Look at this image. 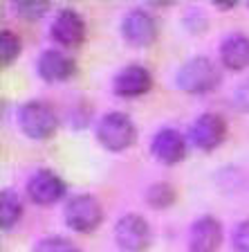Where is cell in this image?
<instances>
[{"label":"cell","mask_w":249,"mask_h":252,"mask_svg":"<svg viewBox=\"0 0 249 252\" xmlns=\"http://www.w3.org/2000/svg\"><path fill=\"white\" fill-rule=\"evenodd\" d=\"M23 216V203L18 198L14 189H2L0 191V227L9 230L18 223V219Z\"/></svg>","instance_id":"15"},{"label":"cell","mask_w":249,"mask_h":252,"mask_svg":"<svg viewBox=\"0 0 249 252\" xmlns=\"http://www.w3.org/2000/svg\"><path fill=\"white\" fill-rule=\"evenodd\" d=\"M52 36L56 38L61 45H79L85 36V23H83L81 14L70 7L61 9L56 14V18L52 21Z\"/></svg>","instance_id":"13"},{"label":"cell","mask_w":249,"mask_h":252,"mask_svg":"<svg viewBox=\"0 0 249 252\" xmlns=\"http://www.w3.org/2000/svg\"><path fill=\"white\" fill-rule=\"evenodd\" d=\"M65 223L72 227L74 232H92L94 227H99L101 219H104V210L94 196L90 194H79L65 203Z\"/></svg>","instance_id":"4"},{"label":"cell","mask_w":249,"mask_h":252,"mask_svg":"<svg viewBox=\"0 0 249 252\" xmlns=\"http://www.w3.org/2000/svg\"><path fill=\"white\" fill-rule=\"evenodd\" d=\"M34 252H77V250H74L72 243H70L68 239H63V236H47L41 243H36Z\"/></svg>","instance_id":"18"},{"label":"cell","mask_w":249,"mask_h":252,"mask_svg":"<svg viewBox=\"0 0 249 252\" xmlns=\"http://www.w3.org/2000/svg\"><path fill=\"white\" fill-rule=\"evenodd\" d=\"M18 54H21V38L11 30H2L0 32V63L9 65L11 61H16Z\"/></svg>","instance_id":"16"},{"label":"cell","mask_w":249,"mask_h":252,"mask_svg":"<svg viewBox=\"0 0 249 252\" xmlns=\"http://www.w3.org/2000/svg\"><path fill=\"white\" fill-rule=\"evenodd\" d=\"M218 84H220V70L207 57L189 59L180 68V72H177V86L184 93H191V94L211 93Z\"/></svg>","instance_id":"1"},{"label":"cell","mask_w":249,"mask_h":252,"mask_svg":"<svg viewBox=\"0 0 249 252\" xmlns=\"http://www.w3.org/2000/svg\"><path fill=\"white\" fill-rule=\"evenodd\" d=\"M36 68H38V74L45 81H65V79H70L77 72V61L68 52L45 50L41 54V59H38Z\"/></svg>","instance_id":"12"},{"label":"cell","mask_w":249,"mask_h":252,"mask_svg":"<svg viewBox=\"0 0 249 252\" xmlns=\"http://www.w3.org/2000/svg\"><path fill=\"white\" fill-rule=\"evenodd\" d=\"M18 124L29 137L45 140V137H52L56 133L58 117L54 113L52 104L41 99H31L27 104H23V108L18 110Z\"/></svg>","instance_id":"3"},{"label":"cell","mask_w":249,"mask_h":252,"mask_svg":"<svg viewBox=\"0 0 249 252\" xmlns=\"http://www.w3.org/2000/svg\"><path fill=\"white\" fill-rule=\"evenodd\" d=\"M234 248L236 252H249V219L243 220L234 232Z\"/></svg>","instance_id":"20"},{"label":"cell","mask_w":249,"mask_h":252,"mask_svg":"<svg viewBox=\"0 0 249 252\" xmlns=\"http://www.w3.org/2000/svg\"><path fill=\"white\" fill-rule=\"evenodd\" d=\"M50 9V5L47 2H18L16 5V11L23 16V18H29V21H36V18H41L45 11Z\"/></svg>","instance_id":"19"},{"label":"cell","mask_w":249,"mask_h":252,"mask_svg":"<svg viewBox=\"0 0 249 252\" xmlns=\"http://www.w3.org/2000/svg\"><path fill=\"white\" fill-rule=\"evenodd\" d=\"M227 135V122L218 113H202L191 126V140L197 149L202 151H213L220 147Z\"/></svg>","instance_id":"7"},{"label":"cell","mask_w":249,"mask_h":252,"mask_svg":"<svg viewBox=\"0 0 249 252\" xmlns=\"http://www.w3.org/2000/svg\"><path fill=\"white\" fill-rule=\"evenodd\" d=\"M173 200H175V189L166 183H157L146 191V203L157 207V210H160V207H168Z\"/></svg>","instance_id":"17"},{"label":"cell","mask_w":249,"mask_h":252,"mask_svg":"<svg viewBox=\"0 0 249 252\" xmlns=\"http://www.w3.org/2000/svg\"><path fill=\"white\" fill-rule=\"evenodd\" d=\"M114 239L126 252H144L151 243V227L144 216L126 214L114 225Z\"/></svg>","instance_id":"5"},{"label":"cell","mask_w":249,"mask_h":252,"mask_svg":"<svg viewBox=\"0 0 249 252\" xmlns=\"http://www.w3.org/2000/svg\"><path fill=\"white\" fill-rule=\"evenodd\" d=\"M77 252H79V250H77Z\"/></svg>","instance_id":"22"},{"label":"cell","mask_w":249,"mask_h":252,"mask_svg":"<svg viewBox=\"0 0 249 252\" xmlns=\"http://www.w3.org/2000/svg\"><path fill=\"white\" fill-rule=\"evenodd\" d=\"M153 153L164 164H177L187 156V140L175 128H160L153 135Z\"/></svg>","instance_id":"11"},{"label":"cell","mask_w":249,"mask_h":252,"mask_svg":"<svg viewBox=\"0 0 249 252\" xmlns=\"http://www.w3.org/2000/svg\"><path fill=\"white\" fill-rule=\"evenodd\" d=\"M97 137L108 151H124L137 140V128L126 113H106L97 124Z\"/></svg>","instance_id":"2"},{"label":"cell","mask_w":249,"mask_h":252,"mask_svg":"<svg viewBox=\"0 0 249 252\" xmlns=\"http://www.w3.org/2000/svg\"><path fill=\"white\" fill-rule=\"evenodd\" d=\"M121 32L133 45H151L157 36V23L151 14L141 7L130 9L121 21Z\"/></svg>","instance_id":"8"},{"label":"cell","mask_w":249,"mask_h":252,"mask_svg":"<svg viewBox=\"0 0 249 252\" xmlns=\"http://www.w3.org/2000/svg\"><path fill=\"white\" fill-rule=\"evenodd\" d=\"M220 59L227 68L243 70L249 65V36L245 34H231L220 45Z\"/></svg>","instance_id":"14"},{"label":"cell","mask_w":249,"mask_h":252,"mask_svg":"<svg viewBox=\"0 0 249 252\" xmlns=\"http://www.w3.org/2000/svg\"><path fill=\"white\" fill-rule=\"evenodd\" d=\"M234 101L236 106H238L240 110H245V113H249V79H245L243 84L236 88L234 93Z\"/></svg>","instance_id":"21"},{"label":"cell","mask_w":249,"mask_h":252,"mask_svg":"<svg viewBox=\"0 0 249 252\" xmlns=\"http://www.w3.org/2000/svg\"><path fill=\"white\" fill-rule=\"evenodd\" d=\"M222 243V225L213 216H200L189 232V250L191 252H216Z\"/></svg>","instance_id":"10"},{"label":"cell","mask_w":249,"mask_h":252,"mask_svg":"<svg viewBox=\"0 0 249 252\" xmlns=\"http://www.w3.org/2000/svg\"><path fill=\"white\" fill-rule=\"evenodd\" d=\"M151 86H153L151 70L139 65V63H130L126 68H121L112 81V88L119 97H139V94L148 93Z\"/></svg>","instance_id":"9"},{"label":"cell","mask_w":249,"mask_h":252,"mask_svg":"<svg viewBox=\"0 0 249 252\" xmlns=\"http://www.w3.org/2000/svg\"><path fill=\"white\" fill-rule=\"evenodd\" d=\"M65 180L52 169H41L27 180V196L38 205H54L65 196Z\"/></svg>","instance_id":"6"}]
</instances>
